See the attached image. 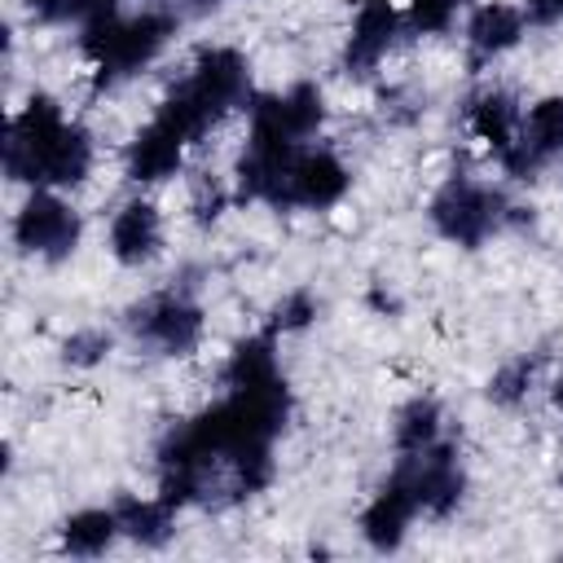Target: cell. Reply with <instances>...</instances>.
Wrapping results in <instances>:
<instances>
[{
    "label": "cell",
    "instance_id": "obj_19",
    "mask_svg": "<svg viewBox=\"0 0 563 563\" xmlns=\"http://www.w3.org/2000/svg\"><path fill=\"white\" fill-rule=\"evenodd\" d=\"M119 532V515L114 510H79L62 523V550L66 554H101Z\"/></svg>",
    "mask_w": 563,
    "mask_h": 563
},
{
    "label": "cell",
    "instance_id": "obj_26",
    "mask_svg": "<svg viewBox=\"0 0 563 563\" xmlns=\"http://www.w3.org/2000/svg\"><path fill=\"white\" fill-rule=\"evenodd\" d=\"M220 211H224V194H220V185H216V180H211V185L202 180L198 194H194V216L207 224V220H216Z\"/></svg>",
    "mask_w": 563,
    "mask_h": 563
},
{
    "label": "cell",
    "instance_id": "obj_28",
    "mask_svg": "<svg viewBox=\"0 0 563 563\" xmlns=\"http://www.w3.org/2000/svg\"><path fill=\"white\" fill-rule=\"evenodd\" d=\"M528 22H554V18H563V0H528V13H523Z\"/></svg>",
    "mask_w": 563,
    "mask_h": 563
},
{
    "label": "cell",
    "instance_id": "obj_29",
    "mask_svg": "<svg viewBox=\"0 0 563 563\" xmlns=\"http://www.w3.org/2000/svg\"><path fill=\"white\" fill-rule=\"evenodd\" d=\"M554 405H559V409H563V378H559V383H554Z\"/></svg>",
    "mask_w": 563,
    "mask_h": 563
},
{
    "label": "cell",
    "instance_id": "obj_16",
    "mask_svg": "<svg viewBox=\"0 0 563 563\" xmlns=\"http://www.w3.org/2000/svg\"><path fill=\"white\" fill-rule=\"evenodd\" d=\"M273 378H282L277 374V356H273V330L268 334H251L229 352V365H224V383L229 387H260V383H273Z\"/></svg>",
    "mask_w": 563,
    "mask_h": 563
},
{
    "label": "cell",
    "instance_id": "obj_13",
    "mask_svg": "<svg viewBox=\"0 0 563 563\" xmlns=\"http://www.w3.org/2000/svg\"><path fill=\"white\" fill-rule=\"evenodd\" d=\"M471 128H475V136H479L497 158H506V154L519 145V106H515V97L501 92V88L479 92V97L471 101Z\"/></svg>",
    "mask_w": 563,
    "mask_h": 563
},
{
    "label": "cell",
    "instance_id": "obj_2",
    "mask_svg": "<svg viewBox=\"0 0 563 563\" xmlns=\"http://www.w3.org/2000/svg\"><path fill=\"white\" fill-rule=\"evenodd\" d=\"M172 31H176L172 13H158V9L136 13V18L101 13V18L84 22L79 48H84L88 62L97 66V84H114V79L141 70L145 62H154Z\"/></svg>",
    "mask_w": 563,
    "mask_h": 563
},
{
    "label": "cell",
    "instance_id": "obj_27",
    "mask_svg": "<svg viewBox=\"0 0 563 563\" xmlns=\"http://www.w3.org/2000/svg\"><path fill=\"white\" fill-rule=\"evenodd\" d=\"M35 18H44V22H62V18H70V13H79V0H22Z\"/></svg>",
    "mask_w": 563,
    "mask_h": 563
},
{
    "label": "cell",
    "instance_id": "obj_20",
    "mask_svg": "<svg viewBox=\"0 0 563 563\" xmlns=\"http://www.w3.org/2000/svg\"><path fill=\"white\" fill-rule=\"evenodd\" d=\"M440 435V405L431 396H413L400 413H396V449L400 453H422L431 449Z\"/></svg>",
    "mask_w": 563,
    "mask_h": 563
},
{
    "label": "cell",
    "instance_id": "obj_10",
    "mask_svg": "<svg viewBox=\"0 0 563 563\" xmlns=\"http://www.w3.org/2000/svg\"><path fill=\"white\" fill-rule=\"evenodd\" d=\"M396 31H400V13L387 0H361V9L352 18L347 48H343L347 75H369L378 66V57L396 44Z\"/></svg>",
    "mask_w": 563,
    "mask_h": 563
},
{
    "label": "cell",
    "instance_id": "obj_7",
    "mask_svg": "<svg viewBox=\"0 0 563 563\" xmlns=\"http://www.w3.org/2000/svg\"><path fill=\"white\" fill-rule=\"evenodd\" d=\"M347 167L330 150H299L282 176L277 202L273 207H334L347 194Z\"/></svg>",
    "mask_w": 563,
    "mask_h": 563
},
{
    "label": "cell",
    "instance_id": "obj_4",
    "mask_svg": "<svg viewBox=\"0 0 563 563\" xmlns=\"http://www.w3.org/2000/svg\"><path fill=\"white\" fill-rule=\"evenodd\" d=\"M128 330L141 343H150V347H158L167 356H185L202 339V312H198V303L189 295L163 290V295H154V299H145V303H136L128 312Z\"/></svg>",
    "mask_w": 563,
    "mask_h": 563
},
{
    "label": "cell",
    "instance_id": "obj_11",
    "mask_svg": "<svg viewBox=\"0 0 563 563\" xmlns=\"http://www.w3.org/2000/svg\"><path fill=\"white\" fill-rule=\"evenodd\" d=\"M185 136L172 128V123H163L158 114L132 136V145H128V176L136 180V185H154V180H167L176 167H180V158H185Z\"/></svg>",
    "mask_w": 563,
    "mask_h": 563
},
{
    "label": "cell",
    "instance_id": "obj_6",
    "mask_svg": "<svg viewBox=\"0 0 563 563\" xmlns=\"http://www.w3.org/2000/svg\"><path fill=\"white\" fill-rule=\"evenodd\" d=\"M13 242L26 255L66 260L79 242V216L53 194H31L18 211V220H13Z\"/></svg>",
    "mask_w": 563,
    "mask_h": 563
},
{
    "label": "cell",
    "instance_id": "obj_15",
    "mask_svg": "<svg viewBox=\"0 0 563 563\" xmlns=\"http://www.w3.org/2000/svg\"><path fill=\"white\" fill-rule=\"evenodd\" d=\"M88 167H92V141L79 123H66V132L53 141L35 185H79L88 176Z\"/></svg>",
    "mask_w": 563,
    "mask_h": 563
},
{
    "label": "cell",
    "instance_id": "obj_23",
    "mask_svg": "<svg viewBox=\"0 0 563 563\" xmlns=\"http://www.w3.org/2000/svg\"><path fill=\"white\" fill-rule=\"evenodd\" d=\"M466 0H409V26L422 31V35H435V31H449L453 13L462 9Z\"/></svg>",
    "mask_w": 563,
    "mask_h": 563
},
{
    "label": "cell",
    "instance_id": "obj_9",
    "mask_svg": "<svg viewBox=\"0 0 563 563\" xmlns=\"http://www.w3.org/2000/svg\"><path fill=\"white\" fill-rule=\"evenodd\" d=\"M413 510H418L413 484H409V475L396 466L391 479L374 493V501H369L365 515H361V532H365V541H369L374 550H383V554L396 550L400 537H405V528H409V519H413Z\"/></svg>",
    "mask_w": 563,
    "mask_h": 563
},
{
    "label": "cell",
    "instance_id": "obj_5",
    "mask_svg": "<svg viewBox=\"0 0 563 563\" xmlns=\"http://www.w3.org/2000/svg\"><path fill=\"white\" fill-rule=\"evenodd\" d=\"M62 132H66V119H62L57 101L44 97V92H35L18 110V119L9 123V132H4V172L13 180H31L35 185V176H40V167H44V158H48V150H53V141Z\"/></svg>",
    "mask_w": 563,
    "mask_h": 563
},
{
    "label": "cell",
    "instance_id": "obj_17",
    "mask_svg": "<svg viewBox=\"0 0 563 563\" xmlns=\"http://www.w3.org/2000/svg\"><path fill=\"white\" fill-rule=\"evenodd\" d=\"M119 515V532L132 537L136 545H163L172 537V506L158 501H141V497H119L114 506Z\"/></svg>",
    "mask_w": 563,
    "mask_h": 563
},
{
    "label": "cell",
    "instance_id": "obj_22",
    "mask_svg": "<svg viewBox=\"0 0 563 563\" xmlns=\"http://www.w3.org/2000/svg\"><path fill=\"white\" fill-rule=\"evenodd\" d=\"M532 374H537V356H519V361L501 365V369L488 378V400H497V405H515V400H523Z\"/></svg>",
    "mask_w": 563,
    "mask_h": 563
},
{
    "label": "cell",
    "instance_id": "obj_30",
    "mask_svg": "<svg viewBox=\"0 0 563 563\" xmlns=\"http://www.w3.org/2000/svg\"><path fill=\"white\" fill-rule=\"evenodd\" d=\"M194 4H198V9H202V4H216V0H194Z\"/></svg>",
    "mask_w": 563,
    "mask_h": 563
},
{
    "label": "cell",
    "instance_id": "obj_3",
    "mask_svg": "<svg viewBox=\"0 0 563 563\" xmlns=\"http://www.w3.org/2000/svg\"><path fill=\"white\" fill-rule=\"evenodd\" d=\"M506 198L488 185H475L471 176H449L431 198V224L457 246H479L506 220Z\"/></svg>",
    "mask_w": 563,
    "mask_h": 563
},
{
    "label": "cell",
    "instance_id": "obj_8",
    "mask_svg": "<svg viewBox=\"0 0 563 563\" xmlns=\"http://www.w3.org/2000/svg\"><path fill=\"white\" fill-rule=\"evenodd\" d=\"M400 471H405L409 484H413L418 510H427V515H435V519H444L449 510H457L466 479H462V466H457L453 444H431V449H422V453H405V457H400Z\"/></svg>",
    "mask_w": 563,
    "mask_h": 563
},
{
    "label": "cell",
    "instance_id": "obj_25",
    "mask_svg": "<svg viewBox=\"0 0 563 563\" xmlns=\"http://www.w3.org/2000/svg\"><path fill=\"white\" fill-rule=\"evenodd\" d=\"M106 352H110V334H101V330H79L62 343L66 365H97Z\"/></svg>",
    "mask_w": 563,
    "mask_h": 563
},
{
    "label": "cell",
    "instance_id": "obj_21",
    "mask_svg": "<svg viewBox=\"0 0 563 563\" xmlns=\"http://www.w3.org/2000/svg\"><path fill=\"white\" fill-rule=\"evenodd\" d=\"M282 119L286 128L295 132V141L312 136L325 119V101H321V88L317 84H295L290 92H282Z\"/></svg>",
    "mask_w": 563,
    "mask_h": 563
},
{
    "label": "cell",
    "instance_id": "obj_24",
    "mask_svg": "<svg viewBox=\"0 0 563 563\" xmlns=\"http://www.w3.org/2000/svg\"><path fill=\"white\" fill-rule=\"evenodd\" d=\"M317 317V303H312V295L308 290H290L277 308H273V321H268V330H303L308 321Z\"/></svg>",
    "mask_w": 563,
    "mask_h": 563
},
{
    "label": "cell",
    "instance_id": "obj_14",
    "mask_svg": "<svg viewBox=\"0 0 563 563\" xmlns=\"http://www.w3.org/2000/svg\"><path fill=\"white\" fill-rule=\"evenodd\" d=\"M523 22L528 18L515 4H479L471 13V22H466V40H471L475 57H497V53H506V48L519 44Z\"/></svg>",
    "mask_w": 563,
    "mask_h": 563
},
{
    "label": "cell",
    "instance_id": "obj_12",
    "mask_svg": "<svg viewBox=\"0 0 563 563\" xmlns=\"http://www.w3.org/2000/svg\"><path fill=\"white\" fill-rule=\"evenodd\" d=\"M158 242H163L158 211L150 202L136 198V202H123L114 211V220H110V251H114L119 264H145V260H154L158 255Z\"/></svg>",
    "mask_w": 563,
    "mask_h": 563
},
{
    "label": "cell",
    "instance_id": "obj_1",
    "mask_svg": "<svg viewBox=\"0 0 563 563\" xmlns=\"http://www.w3.org/2000/svg\"><path fill=\"white\" fill-rule=\"evenodd\" d=\"M246 101V57L238 48H202L194 70L163 97L158 114L185 136L198 141L220 114Z\"/></svg>",
    "mask_w": 563,
    "mask_h": 563
},
{
    "label": "cell",
    "instance_id": "obj_18",
    "mask_svg": "<svg viewBox=\"0 0 563 563\" xmlns=\"http://www.w3.org/2000/svg\"><path fill=\"white\" fill-rule=\"evenodd\" d=\"M519 145L528 150L532 163L563 154V97H541V101L528 110Z\"/></svg>",
    "mask_w": 563,
    "mask_h": 563
}]
</instances>
